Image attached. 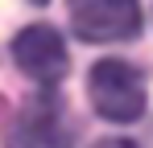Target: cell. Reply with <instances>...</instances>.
Here are the masks:
<instances>
[{
    "instance_id": "obj_1",
    "label": "cell",
    "mask_w": 153,
    "mask_h": 148,
    "mask_svg": "<svg viewBox=\"0 0 153 148\" xmlns=\"http://www.w3.org/2000/svg\"><path fill=\"white\" fill-rule=\"evenodd\" d=\"M87 95H91V107L108 123H132L145 111L149 91H145V74L137 66H128L120 58H103L87 74Z\"/></svg>"
},
{
    "instance_id": "obj_2",
    "label": "cell",
    "mask_w": 153,
    "mask_h": 148,
    "mask_svg": "<svg viewBox=\"0 0 153 148\" xmlns=\"http://www.w3.org/2000/svg\"><path fill=\"white\" fill-rule=\"evenodd\" d=\"M71 33L83 41H128L141 33V0H66Z\"/></svg>"
},
{
    "instance_id": "obj_3",
    "label": "cell",
    "mask_w": 153,
    "mask_h": 148,
    "mask_svg": "<svg viewBox=\"0 0 153 148\" xmlns=\"http://www.w3.org/2000/svg\"><path fill=\"white\" fill-rule=\"evenodd\" d=\"M13 58L42 86H58L66 78V70H71L66 41H62V33L54 25H29V29H21L17 41H13Z\"/></svg>"
},
{
    "instance_id": "obj_4",
    "label": "cell",
    "mask_w": 153,
    "mask_h": 148,
    "mask_svg": "<svg viewBox=\"0 0 153 148\" xmlns=\"http://www.w3.org/2000/svg\"><path fill=\"white\" fill-rule=\"evenodd\" d=\"M21 136H29L21 148H58V144L71 140V136H62V111H58L54 95H42L37 103H29L25 111L17 115L13 132H8V148L17 144Z\"/></svg>"
},
{
    "instance_id": "obj_5",
    "label": "cell",
    "mask_w": 153,
    "mask_h": 148,
    "mask_svg": "<svg viewBox=\"0 0 153 148\" xmlns=\"http://www.w3.org/2000/svg\"><path fill=\"white\" fill-rule=\"evenodd\" d=\"M95 148H137V144H132V140H100Z\"/></svg>"
},
{
    "instance_id": "obj_6",
    "label": "cell",
    "mask_w": 153,
    "mask_h": 148,
    "mask_svg": "<svg viewBox=\"0 0 153 148\" xmlns=\"http://www.w3.org/2000/svg\"><path fill=\"white\" fill-rule=\"evenodd\" d=\"M29 4H50V0H29Z\"/></svg>"
}]
</instances>
